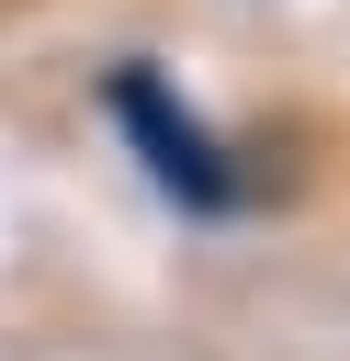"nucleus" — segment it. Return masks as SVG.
Returning a JSON list of instances; mask_svg holds the SVG:
<instances>
[{
  "instance_id": "1",
  "label": "nucleus",
  "mask_w": 350,
  "mask_h": 361,
  "mask_svg": "<svg viewBox=\"0 0 350 361\" xmlns=\"http://www.w3.org/2000/svg\"><path fill=\"white\" fill-rule=\"evenodd\" d=\"M113 124L147 147V180L169 192V203H192V214H215V203H237V180H226V158H215V135L192 124V113H169V90L147 79V68H113Z\"/></svg>"
}]
</instances>
